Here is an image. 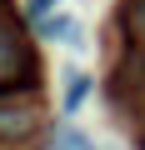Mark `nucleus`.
<instances>
[{"label":"nucleus","instance_id":"f257e3e1","mask_svg":"<svg viewBox=\"0 0 145 150\" xmlns=\"http://www.w3.org/2000/svg\"><path fill=\"white\" fill-rule=\"evenodd\" d=\"M40 80V65L25 45V35L15 30V20L0 10V95H15V90H35Z\"/></svg>","mask_w":145,"mask_h":150},{"label":"nucleus","instance_id":"f03ea898","mask_svg":"<svg viewBox=\"0 0 145 150\" xmlns=\"http://www.w3.org/2000/svg\"><path fill=\"white\" fill-rule=\"evenodd\" d=\"M30 125H35V115H30V110H10V105H0V135H5V140L30 135Z\"/></svg>","mask_w":145,"mask_h":150},{"label":"nucleus","instance_id":"7ed1b4c3","mask_svg":"<svg viewBox=\"0 0 145 150\" xmlns=\"http://www.w3.org/2000/svg\"><path fill=\"white\" fill-rule=\"evenodd\" d=\"M55 150H95V140H90L85 130H75V125H65V130L55 135Z\"/></svg>","mask_w":145,"mask_h":150},{"label":"nucleus","instance_id":"20e7f679","mask_svg":"<svg viewBox=\"0 0 145 150\" xmlns=\"http://www.w3.org/2000/svg\"><path fill=\"white\" fill-rule=\"evenodd\" d=\"M85 95H90V80H85V75H70V80H65V110H75Z\"/></svg>","mask_w":145,"mask_h":150},{"label":"nucleus","instance_id":"39448f33","mask_svg":"<svg viewBox=\"0 0 145 150\" xmlns=\"http://www.w3.org/2000/svg\"><path fill=\"white\" fill-rule=\"evenodd\" d=\"M55 5H60V0H25V15H30V20H45Z\"/></svg>","mask_w":145,"mask_h":150},{"label":"nucleus","instance_id":"423d86ee","mask_svg":"<svg viewBox=\"0 0 145 150\" xmlns=\"http://www.w3.org/2000/svg\"><path fill=\"white\" fill-rule=\"evenodd\" d=\"M135 10H140V20H145V0H135Z\"/></svg>","mask_w":145,"mask_h":150}]
</instances>
